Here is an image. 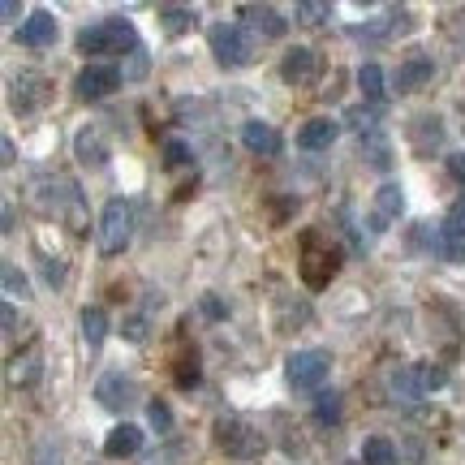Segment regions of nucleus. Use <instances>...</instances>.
I'll return each instance as SVG.
<instances>
[{"label": "nucleus", "mask_w": 465, "mask_h": 465, "mask_svg": "<svg viewBox=\"0 0 465 465\" xmlns=\"http://www.w3.org/2000/svg\"><path fill=\"white\" fill-rule=\"evenodd\" d=\"M388 397L397 401V405H414L422 397V383H418V366H397L392 375H388Z\"/></svg>", "instance_id": "f3484780"}, {"label": "nucleus", "mask_w": 465, "mask_h": 465, "mask_svg": "<svg viewBox=\"0 0 465 465\" xmlns=\"http://www.w3.org/2000/svg\"><path fill=\"white\" fill-rule=\"evenodd\" d=\"M134 48L138 52V35H134L130 22H121V17H108L100 26H86L78 35V52L83 56H108V52H125Z\"/></svg>", "instance_id": "7ed1b4c3"}, {"label": "nucleus", "mask_w": 465, "mask_h": 465, "mask_svg": "<svg viewBox=\"0 0 465 465\" xmlns=\"http://www.w3.org/2000/svg\"><path fill=\"white\" fill-rule=\"evenodd\" d=\"M5 293H9V298H26V293H31L26 276H22L14 263H5Z\"/></svg>", "instance_id": "c756f323"}, {"label": "nucleus", "mask_w": 465, "mask_h": 465, "mask_svg": "<svg viewBox=\"0 0 465 465\" xmlns=\"http://www.w3.org/2000/svg\"><path fill=\"white\" fill-rule=\"evenodd\" d=\"M116 86H121V69H113V65H86L83 74L74 78L78 100H108Z\"/></svg>", "instance_id": "0eeeda50"}, {"label": "nucleus", "mask_w": 465, "mask_h": 465, "mask_svg": "<svg viewBox=\"0 0 465 465\" xmlns=\"http://www.w3.org/2000/svg\"><path fill=\"white\" fill-rule=\"evenodd\" d=\"M242 143L254 155H281V134H276V125H267V121H246L242 125Z\"/></svg>", "instance_id": "2eb2a0df"}, {"label": "nucleus", "mask_w": 465, "mask_h": 465, "mask_svg": "<svg viewBox=\"0 0 465 465\" xmlns=\"http://www.w3.org/2000/svg\"><path fill=\"white\" fill-rule=\"evenodd\" d=\"M216 449L237 457V461H259L267 452V435L250 427L246 418H220L216 422Z\"/></svg>", "instance_id": "f257e3e1"}, {"label": "nucleus", "mask_w": 465, "mask_h": 465, "mask_svg": "<svg viewBox=\"0 0 465 465\" xmlns=\"http://www.w3.org/2000/svg\"><path fill=\"white\" fill-rule=\"evenodd\" d=\"M435 250L449 259V263L465 267V229L457 224V220H449V224H440V232H435Z\"/></svg>", "instance_id": "a211bd4d"}, {"label": "nucleus", "mask_w": 465, "mask_h": 465, "mask_svg": "<svg viewBox=\"0 0 465 465\" xmlns=\"http://www.w3.org/2000/svg\"><path fill=\"white\" fill-rule=\"evenodd\" d=\"M203 311H207V315H212V319H220V315H224V306H220V298H216V293H207V298H203Z\"/></svg>", "instance_id": "f704fd0d"}, {"label": "nucleus", "mask_w": 465, "mask_h": 465, "mask_svg": "<svg viewBox=\"0 0 465 465\" xmlns=\"http://www.w3.org/2000/svg\"><path fill=\"white\" fill-rule=\"evenodd\" d=\"M160 22L177 35V31H185V26L194 22V9H182V5H160Z\"/></svg>", "instance_id": "a878e982"}, {"label": "nucleus", "mask_w": 465, "mask_h": 465, "mask_svg": "<svg viewBox=\"0 0 465 465\" xmlns=\"http://www.w3.org/2000/svg\"><path fill=\"white\" fill-rule=\"evenodd\" d=\"M362 465H397V444L388 435H371L362 444Z\"/></svg>", "instance_id": "aec40b11"}, {"label": "nucleus", "mask_w": 465, "mask_h": 465, "mask_svg": "<svg viewBox=\"0 0 465 465\" xmlns=\"http://www.w3.org/2000/svg\"><path fill=\"white\" fill-rule=\"evenodd\" d=\"M17 39H22V48H48V44H56V17H52L48 9H35V14L22 22Z\"/></svg>", "instance_id": "4468645a"}, {"label": "nucleus", "mask_w": 465, "mask_h": 465, "mask_svg": "<svg viewBox=\"0 0 465 465\" xmlns=\"http://www.w3.org/2000/svg\"><path fill=\"white\" fill-rule=\"evenodd\" d=\"M452 220H457V224L465 229V199H457V207H452Z\"/></svg>", "instance_id": "58836bf2"}, {"label": "nucleus", "mask_w": 465, "mask_h": 465, "mask_svg": "<svg viewBox=\"0 0 465 465\" xmlns=\"http://www.w3.org/2000/svg\"><path fill=\"white\" fill-rule=\"evenodd\" d=\"M78 155H83L86 164H104V160H108V147H104V138H100V134H91V130H86L83 138H78Z\"/></svg>", "instance_id": "393cba45"}, {"label": "nucleus", "mask_w": 465, "mask_h": 465, "mask_svg": "<svg viewBox=\"0 0 465 465\" xmlns=\"http://www.w3.org/2000/svg\"><path fill=\"white\" fill-rule=\"evenodd\" d=\"M0 14H5V22H14V17L22 14V5H17V0H5V5H0Z\"/></svg>", "instance_id": "e433bc0d"}, {"label": "nucleus", "mask_w": 465, "mask_h": 465, "mask_svg": "<svg viewBox=\"0 0 465 465\" xmlns=\"http://www.w3.org/2000/svg\"><path fill=\"white\" fill-rule=\"evenodd\" d=\"M293 14H298V22H311V26H315L323 17H332V5H323V0H302Z\"/></svg>", "instance_id": "cd10ccee"}, {"label": "nucleus", "mask_w": 465, "mask_h": 465, "mask_svg": "<svg viewBox=\"0 0 465 465\" xmlns=\"http://www.w3.org/2000/svg\"><path fill=\"white\" fill-rule=\"evenodd\" d=\"M48 91H52V83L44 78V74H17L14 78V108L17 113H35L39 104H48Z\"/></svg>", "instance_id": "f8f14e48"}, {"label": "nucleus", "mask_w": 465, "mask_h": 465, "mask_svg": "<svg viewBox=\"0 0 465 465\" xmlns=\"http://www.w3.org/2000/svg\"><path fill=\"white\" fill-rule=\"evenodd\" d=\"M151 427L155 431H173V414H168L164 401H151Z\"/></svg>", "instance_id": "7c9ffc66"}, {"label": "nucleus", "mask_w": 465, "mask_h": 465, "mask_svg": "<svg viewBox=\"0 0 465 465\" xmlns=\"http://www.w3.org/2000/svg\"><path fill=\"white\" fill-rule=\"evenodd\" d=\"M104 336H108V315H104V306H86L83 311V341L91 349H100Z\"/></svg>", "instance_id": "412c9836"}, {"label": "nucleus", "mask_w": 465, "mask_h": 465, "mask_svg": "<svg viewBox=\"0 0 465 465\" xmlns=\"http://www.w3.org/2000/svg\"><path fill=\"white\" fill-rule=\"evenodd\" d=\"M410 138H414L418 151H431V143H440V138H444V130H440V116H418L414 130H410Z\"/></svg>", "instance_id": "5701e85b"}, {"label": "nucleus", "mask_w": 465, "mask_h": 465, "mask_svg": "<svg viewBox=\"0 0 465 465\" xmlns=\"http://www.w3.org/2000/svg\"><path fill=\"white\" fill-rule=\"evenodd\" d=\"M164 155H168V168H182V164H190V147L185 143H164Z\"/></svg>", "instance_id": "2f4dec72"}, {"label": "nucleus", "mask_w": 465, "mask_h": 465, "mask_svg": "<svg viewBox=\"0 0 465 465\" xmlns=\"http://www.w3.org/2000/svg\"><path fill=\"white\" fill-rule=\"evenodd\" d=\"M449 173L457 177V182H465V151H457V155H449Z\"/></svg>", "instance_id": "72a5a7b5"}, {"label": "nucleus", "mask_w": 465, "mask_h": 465, "mask_svg": "<svg viewBox=\"0 0 465 465\" xmlns=\"http://www.w3.org/2000/svg\"><path fill=\"white\" fill-rule=\"evenodd\" d=\"M281 78L289 86H315L319 83V52L311 48H289L281 61Z\"/></svg>", "instance_id": "9d476101"}, {"label": "nucleus", "mask_w": 465, "mask_h": 465, "mask_svg": "<svg viewBox=\"0 0 465 465\" xmlns=\"http://www.w3.org/2000/svg\"><path fill=\"white\" fill-rule=\"evenodd\" d=\"M319 246H323V237L311 232V237H306V267H302V276H306L311 289H323V284L336 276V250L332 254H319Z\"/></svg>", "instance_id": "9b49d317"}, {"label": "nucleus", "mask_w": 465, "mask_h": 465, "mask_svg": "<svg viewBox=\"0 0 465 465\" xmlns=\"http://www.w3.org/2000/svg\"><path fill=\"white\" fill-rule=\"evenodd\" d=\"M401 212H405V190H401L397 182H388V185H380V190H375L371 212H366V224H371L375 232H388L401 220Z\"/></svg>", "instance_id": "423d86ee"}, {"label": "nucleus", "mask_w": 465, "mask_h": 465, "mask_svg": "<svg viewBox=\"0 0 465 465\" xmlns=\"http://www.w3.org/2000/svg\"><path fill=\"white\" fill-rule=\"evenodd\" d=\"M138 449H143V431H138V427H130V422H125V427H113V431H108V440H104V452H108L113 461L134 457Z\"/></svg>", "instance_id": "6ab92c4d"}, {"label": "nucleus", "mask_w": 465, "mask_h": 465, "mask_svg": "<svg viewBox=\"0 0 465 465\" xmlns=\"http://www.w3.org/2000/svg\"><path fill=\"white\" fill-rule=\"evenodd\" d=\"M431 78H435V61L431 56H422V52H414V56H405V61L397 65V74H392V91L414 95V91H422Z\"/></svg>", "instance_id": "1a4fd4ad"}, {"label": "nucleus", "mask_w": 465, "mask_h": 465, "mask_svg": "<svg viewBox=\"0 0 465 465\" xmlns=\"http://www.w3.org/2000/svg\"><path fill=\"white\" fill-rule=\"evenodd\" d=\"M328 371H332V353H328V349H298V353H289V362H284L289 383L302 388V392L319 388V383L328 380Z\"/></svg>", "instance_id": "39448f33"}, {"label": "nucleus", "mask_w": 465, "mask_h": 465, "mask_svg": "<svg viewBox=\"0 0 465 465\" xmlns=\"http://www.w3.org/2000/svg\"><path fill=\"white\" fill-rule=\"evenodd\" d=\"M358 86H362V95L375 104V108H380L383 95H388V91H383V69L380 65H362V69H358Z\"/></svg>", "instance_id": "4be33fe9"}, {"label": "nucleus", "mask_w": 465, "mask_h": 465, "mask_svg": "<svg viewBox=\"0 0 465 465\" xmlns=\"http://www.w3.org/2000/svg\"><path fill=\"white\" fill-rule=\"evenodd\" d=\"M35 380H39V353L14 358V383H35Z\"/></svg>", "instance_id": "c85d7f7f"}, {"label": "nucleus", "mask_w": 465, "mask_h": 465, "mask_svg": "<svg viewBox=\"0 0 465 465\" xmlns=\"http://www.w3.org/2000/svg\"><path fill=\"white\" fill-rule=\"evenodd\" d=\"M95 401L104 410H130L138 401V383L125 375V371H108L100 383H95Z\"/></svg>", "instance_id": "6e6552de"}, {"label": "nucleus", "mask_w": 465, "mask_h": 465, "mask_svg": "<svg viewBox=\"0 0 465 465\" xmlns=\"http://www.w3.org/2000/svg\"><path fill=\"white\" fill-rule=\"evenodd\" d=\"M48 281H52V284L65 281V267H61V259H48Z\"/></svg>", "instance_id": "c9c22d12"}, {"label": "nucleus", "mask_w": 465, "mask_h": 465, "mask_svg": "<svg viewBox=\"0 0 465 465\" xmlns=\"http://www.w3.org/2000/svg\"><path fill=\"white\" fill-rule=\"evenodd\" d=\"M315 422H319V427H332V422H341V392H323V397L315 401Z\"/></svg>", "instance_id": "b1692460"}, {"label": "nucleus", "mask_w": 465, "mask_h": 465, "mask_svg": "<svg viewBox=\"0 0 465 465\" xmlns=\"http://www.w3.org/2000/svg\"><path fill=\"white\" fill-rule=\"evenodd\" d=\"M237 17H242V22H250V31L263 35V39H281L284 26H289V22H284L272 5H242V9H237Z\"/></svg>", "instance_id": "ddd939ff"}, {"label": "nucleus", "mask_w": 465, "mask_h": 465, "mask_svg": "<svg viewBox=\"0 0 465 465\" xmlns=\"http://www.w3.org/2000/svg\"><path fill=\"white\" fill-rule=\"evenodd\" d=\"M336 130H341V125H336L332 116H315V121H306V125L298 130V147H302V151H323V147H332V143H336Z\"/></svg>", "instance_id": "dca6fc26"}, {"label": "nucleus", "mask_w": 465, "mask_h": 465, "mask_svg": "<svg viewBox=\"0 0 465 465\" xmlns=\"http://www.w3.org/2000/svg\"><path fill=\"white\" fill-rule=\"evenodd\" d=\"M207 39H212V52H216V61L224 69H246V65H254V56H259V44H254L237 22H216Z\"/></svg>", "instance_id": "f03ea898"}, {"label": "nucleus", "mask_w": 465, "mask_h": 465, "mask_svg": "<svg viewBox=\"0 0 465 465\" xmlns=\"http://www.w3.org/2000/svg\"><path fill=\"white\" fill-rule=\"evenodd\" d=\"M418 383H422V392H435V388H444V383H449V371H444V366L422 362L418 366Z\"/></svg>", "instance_id": "bb28decb"}, {"label": "nucleus", "mask_w": 465, "mask_h": 465, "mask_svg": "<svg viewBox=\"0 0 465 465\" xmlns=\"http://www.w3.org/2000/svg\"><path fill=\"white\" fill-rule=\"evenodd\" d=\"M31 465H61V452L52 449V444H44V449L35 452V461Z\"/></svg>", "instance_id": "473e14b6"}, {"label": "nucleus", "mask_w": 465, "mask_h": 465, "mask_svg": "<svg viewBox=\"0 0 465 465\" xmlns=\"http://www.w3.org/2000/svg\"><path fill=\"white\" fill-rule=\"evenodd\" d=\"M130 237H134V203L113 199L108 207H104V216H100L95 246H100V254H121V250L130 246Z\"/></svg>", "instance_id": "20e7f679"}, {"label": "nucleus", "mask_w": 465, "mask_h": 465, "mask_svg": "<svg viewBox=\"0 0 465 465\" xmlns=\"http://www.w3.org/2000/svg\"><path fill=\"white\" fill-rule=\"evenodd\" d=\"M0 155H5V164H14V160H17V151H14V143H9V138L0 143Z\"/></svg>", "instance_id": "4c0bfd02"}]
</instances>
